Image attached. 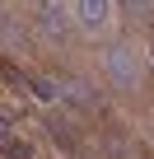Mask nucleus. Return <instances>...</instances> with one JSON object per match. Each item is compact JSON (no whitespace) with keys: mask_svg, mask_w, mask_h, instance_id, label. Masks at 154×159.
Here are the masks:
<instances>
[{"mask_svg":"<svg viewBox=\"0 0 154 159\" xmlns=\"http://www.w3.org/2000/svg\"><path fill=\"white\" fill-rule=\"evenodd\" d=\"M0 80H5V84H24V75H19L10 61H0Z\"/></svg>","mask_w":154,"mask_h":159,"instance_id":"obj_1","label":"nucleus"}]
</instances>
